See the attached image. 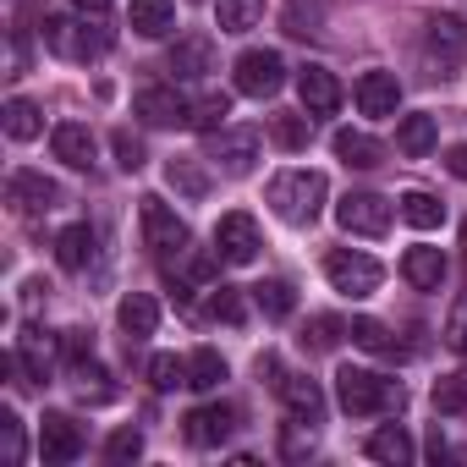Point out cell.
Wrapping results in <instances>:
<instances>
[{
    "mask_svg": "<svg viewBox=\"0 0 467 467\" xmlns=\"http://www.w3.org/2000/svg\"><path fill=\"white\" fill-rule=\"evenodd\" d=\"M434 407H440V412H462V407H467V385H462V379H440V385H434Z\"/></svg>",
    "mask_w": 467,
    "mask_h": 467,
    "instance_id": "42",
    "label": "cell"
},
{
    "mask_svg": "<svg viewBox=\"0 0 467 467\" xmlns=\"http://www.w3.org/2000/svg\"><path fill=\"white\" fill-rule=\"evenodd\" d=\"M352 94H358V110H363V116H396V105H401L396 72H363Z\"/></svg>",
    "mask_w": 467,
    "mask_h": 467,
    "instance_id": "10",
    "label": "cell"
},
{
    "mask_svg": "<svg viewBox=\"0 0 467 467\" xmlns=\"http://www.w3.org/2000/svg\"><path fill=\"white\" fill-rule=\"evenodd\" d=\"M138 456H143V434H138V429H116V434L105 440V462L121 467V462H138Z\"/></svg>",
    "mask_w": 467,
    "mask_h": 467,
    "instance_id": "38",
    "label": "cell"
},
{
    "mask_svg": "<svg viewBox=\"0 0 467 467\" xmlns=\"http://www.w3.org/2000/svg\"><path fill=\"white\" fill-rule=\"evenodd\" d=\"M445 341H451L456 352H467V297L456 303V314H451V325H445Z\"/></svg>",
    "mask_w": 467,
    "mask_h": 467,
    "instance_id": "43",
    "label": "cell"
},
{
    "mask_svg": "<svg viewBox=\"0 0 467 467\" xmlns=\"http://www.w3.org/2000/svg\"><path fill=\"white\" fill-rule=\"evenodd\" d=\"M401 220L418 231H434V225H445V203L434 192H401Z\"/></svg>",
    "mask_w": 467,
    "mask_h": 467,
    "instance_id": "28",
    "label": "cell"
},
{
    "mask_svg": "<svg viewBox=\"0 0 467 467\" xmlns=\"http://www.w3.org/2000/svg\"><path fill=\"white\" fill-rule=\"evenodd\" d=\"M281 396H286V407H292L297 418H308V423L325 412V396H319L314 379H281Z\"/></svg>",
    "mask_w": 467,
    "mask_h": 467,
    "instance_id": "29",
    "label": "cell"
},
{
    "mask_svg": "<svg viewBox=\"0 0 467 467\" xmlns=\"http://www.w3.org/2000/svg\"><path fill=\"white\" fill-rule=\"evenodd\" d=\"M220 379H225V358H220V352L203 347V352L187 358V385H192V390H214Z\"/></svg>",
    "mask_w": 467,
    "mask_h": 467,
    "instance_id": "32",
    "label": "cell"
},
{
    "mask_svg": "<svg viewBox=\"0 0 467 467\" xmlns=\"http://www.w3.org/2000/svg\"><path fill=\"white\" fill-rule=\"evenodd\" d=\"M336 220H341V231H352V237H385L390 231V203L379 192H347L336 203Z\"/></svg>",
    "mask_w": 467,
    "mask_h": 467,
    "instance_id": "4",
    "label": "cell"
},
{
    "mask_svg": "<svg viewBox=\"0 0 467 467\" xmlns=\"http://www.w3.org/2000/svg\"><path fill=\"white\" fill-rule=\"evenodd\" d=\"M254 303L265 308V319H292V308H297V297H292L286 281H259L254 286Z\"/></svg>",
    "mask_w": 467,
    "mask_h": 467,
    "instance_id": "31",
    "label": "cell"
},
{
    "mask_svg": "<svg viewBox=\"0 0 467 467\" xmlns=\"http://www.w3.org/2000/svg\"><path fill=\"white\" fill-rule=\"evenodd\" d=\"M110 149H116V165H121V171H138V165H143V143H138L132 132H116Z\"/></svg>",
    "mask_w": 467,
    "mask_h": 467,
    "instance_id": "41",
    "label": "cell"
},
{
    "mask_svg": "<svg viewBox=\"0 0 467 467\" xmlns=\"http://www.w3.org/2000/svg\"><path fill=\"white\" fill-rule=\"evenodd\" d=\"M325 192H330V182L319 171H286V176L270 182V203L286 225H308L325 209Z\"/></svg>",
    "mask_w": 467,
    "mask_h": 467,
    "instance_id": "1",
    "label": "cell"
},
{
    "mask_svg": "<svg viewBox=\"0 0 467 467\" xmlns=\"http://www.w3.org/2000/svg\"><path fill=\"white\" fill-rule=\"evenodd\" d=\"M281 83H286V61H281L275 50H243V56H237V94L265 99V94H275Z\"/></svg>",
    "mask_w": 467,
    "mask_h": 467,
    "instance_id": "6",
    "label": "cell"
},
{
    "mask_svg": "<svg viewBox=\"0 0 467 467\" xmlns=\"http://www.w3.org/2000/svg\"><path fill=\"white\" fill-rule=\"evenodd\" d=\"M50 149H56V160H61V165H78V171H88V165H94V132H88V127H78V121H61V127L50 132Z\"/></svg>",
    "mask_w": 467,
    "mask_h": 467,
    "instance_id": "16",
    "label": "cell"
},
{
    "mask_svg": "<svg viewBox=\"0 0 467 467\" xmlns=\"http://www.w3.org/2000/svg\"><path fill=\"white\" fill-rule=\"evenodd\" d=\"M462 237H467V231H462Z\"/></svg>",
    "mask_w": 467,
    "mask_h": 467,
    "instance_id": "47",
    "label": "cell"
},
{
    "mask_svg": "<svg viewBox=\"0 0 467 467\" xmlns=\"http://www.w3.org/2000/svg\"><path fill=\"white\" fill-rule=\"evenodd\" d=\"M132 110H138L149 127H171V121H187V105H182V94H176V88H143V94L132 99Z\"/></svg>",
    "mask_w": 467,
    "mask_h": 467,
    "instance_id": "17",
    "label": "cell"
},
{
    "mask_svg": "<svg viewBox=\"0 0 467 467\" xmlns=\"http://www.w3.org/2000/svg\"><path fill=\"white\" fill-rule=\"evenodd\" d=\"M214 17H220V34H248L265 23V0H220Z\"/></svg>",
    "mask_w": 467,
    "mask_h": 467,
    "instance_id": "22",
    "label": "cell"
},
{
    "mask_svg": "<svg viewBox=\"0 0 467 467\" xmlns=\"http://www.w3.org/2000/svg\"><path fill=\"white\" fill-rule=\"evenodd\" d=\"M314 451V440H303V434H286V456H308Z\"/></svg>",
    "mask_w": 467,
    "mask_h": 467,
    "instance_id": "45",
    "label": "cell"
},
{
    "mask_svg": "<svg viewBox=\"0 0 467 467\" xmlns=\"http://www.w3.org/2000/svg\"><path fill=\"white\" fill-rule=\"evenodd\" d=\"M445 171H451L456 182H467V143H456V149H445Z\"/></svg>",
    "mask_w": 467,
    "mask_h": 467,
    "instance_id": "44",
    "label": "cell"
},
{
    "mask_svg": "<svg viewBox=\"0 0 467 467\" xmlns=\"http://www.w3.org/2000/svg\"><path fill=\"white\" fill-rule=\"evenodd\" d=\"M78 6H88V12H105V6H110V0H78Z\"/></svg>",
    "mask_w": 467,
    "mask_h": 467,
    "instance_id": "46",
    "label": "cell"
},
{
    "mask_svg": "<svg viewBox=\"0 0 467 467\" xmlns=\"http://www.w3.org/2000/svg\"><path fill=\"white\" fill-rule=\"evenodd\" d=\"M336 154H341L347 165L368 171V165H379V154H385V149H379L368 132H352V127H341V132H336Z\"/></svg>",
    "mask_w": 467,
    "mask_h": 467,
    "instance_id": "27",
    "label": "cell"
},
{
    "mask_svg": "<svg viewBox=\"0 0 467 467\" xmlns=\"http://www.w3.org/2000/svg\"><path fill=\"white\" fill-rule=\"evenodd\" d=\"M336 401L352 412V418H368V412H385L396 401V385L374 368H341L336 374Z\"/></svg>",
    "mask_w": 467,
    "mask_h": 467,
    "instance_id": "2",
    "label": "cell"
},
{
    "mask_svg": "<svg viewBox=\"0 0 467 467\" xmlns=\"http://www.w3.org/2000/svg\"><path fill=\"white\" fill-rule=\"evenodd\" d=\"M143 237H149V248L154 254H187V225L176 220V209L165 203V198H143Z\"/></svg>",
    "mask_w": 467,
    "mask_h": 467,
    "instance_id": "7",
    "label": "cell"
},
{
    "mask_svg": "<svg viewBox=\"0 0 467 467\" xmlns=\"http://www.w3.org/2000/svg\"><path fill=\"white\" fill-rule=\"evenodd\" d=\"M368 456H374V462H390V467H407V462H412L407 429H396V423H390V429H374V434H368Z\"/></svg>",
    "mask_w": 467,
    "mask_h": 467,
    "instance_id": "25",
    "label": "cell"
},
{
    "mask_svg": "<svg viewBox=\"0 0 467 467\" xmlns=\"http://www.w3.org/2000/svg\"><path fill=\"white\" fill-rule=\"evenodd\" d=\"M231 429H237V412H231V407H198V412H187V440H192L198 451L225 445Z\"/></svg>",
    "mask_w": 467,
    "mask_h": 467,
    "instance_id": "11",
    "label": "cell"
},
{
    "mask_svg": "<svg viewBox=\"0 0 467 467\" xmlns=\"http://www.w3.org/2000/svg\"><path fill=\"white\" fill-rule=\"evenodd\" d=\"M23 451H28V445H23V423H17V412H0V456L17 467Z\"/></svg>",
    "mask_w": 467,
    "mask_h": 467,
    "instance_id": "39",
    "label": "cell"
},
{
    "mask_svg": "<svg viewBox=\"0 0 467 467\" xmlns=\"http://www.w3.org/2000/svg\"><path fill=\"white\" fill-rule=\"evenodd\" d=\"M209 61H214V45H209V39H198V34H192V39H182V45L171 50V72H176V78H203V72H209Z\"/></svg>",
    "mask_w": 467,
    "mask_h": 467,
    "instance_id": "23",
    "label": "cell"
},
{
    "mask_svg": "<svg viewBox=\"0 0 467 467\" xmlns=\"http://www.w3.org/2000/svg\"><path fill=\"white\" fill-rule=\"evenodd\" d=\"M45 39H50V50L67 56V61H94V56H105V34L83 28V23H67V17H50V23H45Z\"/></svg>",
    "mask_w": 467,
    "mask_h": 467,
    "instance_id": "8",
    "label": "cell"
},
{
    "mask_svg": "<svg viewBox=\"0 0 467 467\" xmlns=\"http://www.w3.org/2000/svg\"><path fill=\"white\" fill-rule=\"evenodd\" d=\"M308 132H314L308 116H275V121H270V138H275L281 149H308Z\"/></svg>",
    "mask_w": 467,
    "mask_h": 467,
    "instance_id": "37",
    "label": "cell"
},
{
    "mask_svg": "<svg viewBox=\"0 0 467 467\" xmlns=\"http://www.w3.org/2000/svg\"><path fill=\"white\" fill-rule=\"evenodd\" d=\"M352 347L379 352V358H390V352H396V341H390V330H385L379 319H352Z\"/></svg>",
    "mask_w": 467,
    "mask_h": 467,
    "instance_id": "35",
    "label": "cell"
},
{
    "mask_svg": "<svg viewBox=\"0 0 467 467\" xmlns=\"http://www.w3.org/2000/svg\"><path fill=\"white\" fill-rule=\"evenodd\" d=\"M78 451H83L78 423H72V418H61V412H50V418H45V429H39V456H45V462H78Z\"/></svg>",
    "mask_w": 467,
    "mask_h": 467,
    "instance_id": "13",
    "label": "cell"
},
{
    "mask_svg": "<svg viewBox=\"0 0 467 467\" xmlns=\"http://www.w3.org/2000/svg\"><path fill=\"white\" fill-rule=\"evenodd\" d=\"M56 259H61V270H88V259H94V231L88 225H67L61 237H56Z\"/></svg>",
    "mask_w": 467,
    "mask_h": 467,
    "instance_id": "21",
    "label": "cell"
},
{
    "mask_svg": "<svg viewBox=\"0 0 467 467\" xmlns=\"http://www.w3.org/2000/svg\"><path fill=\"white\" fill-rule=\"evenodd\" d=\"M127 23H132V34H143V39H165V34H176V6H171V0H132V6H127Z\"/></svg>",
    "mask_w": 467,
    "mask_h": 467,
    "instance_id": "15",
    "label": "cell"
},
{
    "mask_svg": "<svg viewBox=\"0 0 467 467\" xmlns=\"http://www.w3.org/2000/svg\"><path fill=\"white\" fill-rule=\"evenodd\" d=\"M423 45H429V56L440 61V78H445V67H456V61L467 56V28H462L456 17H434L429 34H423Z\"/></svg>",
    "mask_w": 467,
    "mask_h": 467,
    "instance_id": "12",
    "label": "cell"
},
{
    "mask_svg": "<svg viewBox=\"0 0 467 467\" xmlns=\"http://www.w3.org/2000/svg\"><path fill=\"white\" fill-rule=\"evenodd\" d=\"M45 132V116H39V105L34 99H6V138H17V143H34Z\"/></svg>",
    "mask_w": 467,
    "mask_h": 467,
    "instance_id": "26",
    "label": "cell"
},
{
    "mask_svg": "<svg viewBox=\"0 0 467 467\" xmlns=\"http://www.w3.org/2000/svg\"><path fill=\"white\" fill-rule=\"evenodd\" d=\"M341 336H352V325H341V319L319 314V319H308V330H303V347H308V352H330Z\"/></svg>",
    "mask_w": 467,
    "mask_h": 467,
    "instance_id": "34",
    "label": "cell"
},
{
    "mask_svg": "<svg viewBox=\"0 0 467 467\" xmlns=\"http://www.w3.org/2000/svg\"><path fill=\"white\" fill-rule=\"evenodd\" d=\"M214 254L225 259V265H254L259 259V220L254 214H220V225H214Z\"/></svg>",
    "mask_w": 467,
    "mask_h": 467,
    "instance_id": "5",
    "label": "cell"
},
{
    "mask_svg": "<svg viewBox=\"0 0 467 467\" xmlns=\"http://www.w3.org/2000/svg\"><path fill=\"white\" fill-rule=\"evenodd\" d=\"M297 94H303V110L308 116H330L341 105V83H336L330 67H303L297 72Z\"/></svg>",
    "mask_w": 467,
    "mask_h": 467,
    "instance_id": "9",
    "label": "cell"
},
{
    "mask_svg": "<svg viewBox=\"0 0 467 467\" xmlns=\"http://www.w3.org/2000/svg\"><path fill=\"white\" fill-rule=\"evenodd\" d=\"M225 116H231V99H225V94H203V99L187 110V121H192L198 132H220V127H225Z\"/></svg>",
    "mask_w": 467,
    "mask_h": 467,
    "instance_id": "33",
    "label": "cell"
},
{
    "mask_svg": "<svg viewBox=\"0 0 467 467\" xmlns=\"http://www.w3.org/2000/svg\"><path fill=\"white\" fill-rule=\"evenodd\" d=\"M6 198H12L17 209H28V214H39V209H56V198H61V187H56V182H45L39 171H17V176L6 182Z\"/></svg>",
    "mask_w": 467,
    "mask_h": 467,
    "instance_id": "14",
    "label": "cell"
},
{
    "mask_svg": "<svg viewBox=\"0 0 467 467\" xmlns=\"http://www.w3.org/2000/svg\"><path fill=\"white\" fill-rule=\"evenodd\" d=\"M434 138H440V127H434V116H407V121L396 127V149H401L407 160H418V154H429V149H434Z\"/></svg>",
    "mask_w": 467,
    "mask_h": 467,
    "instance_id": "24",
    "label": "cell"
},
{
    "mask_svg": "<svg viewBox=\"0 0 467 467\" xmlns=\"http://www.w3.org/2000/svg\"><path fill=\"white\" fill-rule=\"evenodd\" d=\"M149 385H154V390H176V385H187V363L171 358V352L149 358Z\"/></svg>",
    "mask_w": 467,
    "mask_h": 467,
    "instance_id": "36",
    "label": "cell"
},
{
    "mask_svg": "<svg viewBox=\"0 0 467 467\" xmlns=\"http://www.w3.org/2000/svg\"><path fill=\"white\" fill-rule=\"evenodd\" d=\"M165 182H171L182 198H203V192H209V176H203L198 160H171V165H165Z\"/></svg>",
    "mask_w": 467,
    "mask_h": 467,
    "instance_id": "30",
    "label": "cell"
},
{
    "mask_svg": "<svg viewBox=\"0 0 467 467\" xmlns=\"http://www.w3.org/2000/svg\"><path fill=\"white\" fill-rule=\"evenodd\" d=\"M325 275H330V286L347 292V297H368V292L385 281L379 259H368V254H347V248H336V254L325 259Z\"/></svg>",
    "mask_w": 467,
    "mask_h": 467,
    "instance_id": "3",
    "label": "cell"
},
{
    "mask_svg": "<svg viewBox=\"0 0 467 467\" xmlns=\"http://www.w3.org/2000/svg\"><path fill=\"white\" fill-rule=\"evenodd\" d=\"M116 319H121V330H127L132 341H143V336L160 330V303H154L149 292H127L121 308H116Z\"/></svg>",
    "mask_w": 467,
    "mask_h": 467,
    "instance_id": "19",
    "label": "cell"
},
{
    "mask_svg": "<svg viewBox=\"0 0 467 467\" xmlns=\"http://www.w3.org/2000/svg\"><path fill=\"white\" fill-rule=\"evenodd\" d=\"M254 154H259V138H254V132H220V138H214V160H220L231 176H243V171L254 165Z\"/></svg>",
    "mask_w": 467,
    "mask_h": 467,
    "instance_id": "20",
    "label": "cell"
},
{
    "mask_svg": "<svg viewBox=\"0 0 467 467\" xmlns=\"http://www.w3.org/2000/svg\"><path fill=\"white\" fill-rule=\"evenodd\" d=\"M209 314H214L220 325H243V319H248V308H243V297H237V292H231V286H220V292L209 297Z\"/></svg>",
    "mask_w": 467,
    "mask_h": 467,
    "instance_id": "40",
    "label": "cell"
},
{
    "mask_svg": "<svg viewBox=\"0 0 467 467\" xmlns=\"http://www.w3.org/2000/svg\"><path fill=\"white\" fill-rule=\"evenodd\" d=\"M401 275H407V286H418V292H440V281H445V254H440V248H407Z\"/></svg>",
    "mask_w": 467,
    "mask_h": 467,
    "instance_id": "18",
    "label": "cell"
}]
</instances>
